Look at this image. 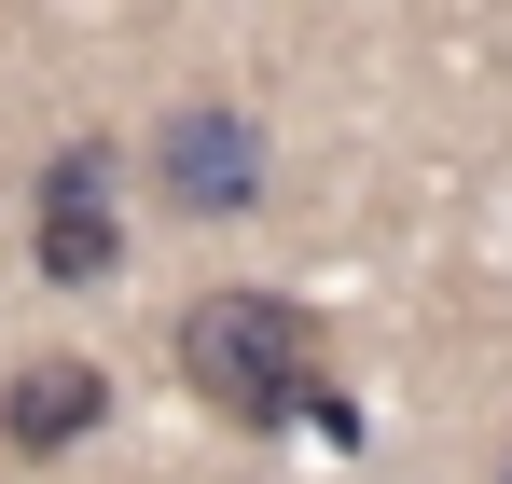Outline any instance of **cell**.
Wrapping results in <instances>:
<instances>
[{"instance_id":"cell-1","label":"cell","mask_w":512,"mask_h":484,"mask_svg":"<svg viewBox=\"0 0 512 484\" xmlns=\"http://www.w3.org/2000/svg\"><path fill=\"white\" fill-rule=\"evenodd\" d=\"M180 388L236 429H291V415L333 402L319 388V319L291 291H194L180 305Z\"/></svg>"},{"instance_id":"cell-2","label":"cell","mask_w":512,"mask_h":484,"mask_svg":"<svg viewBox=\"0 0 512 484\" xmlns=\"http://www.w3.org/2000/svg\"><path fill=\"white\" fill-rule=\"evenodd\" d=\"M277 153H263L250 111H222V97H180L167 125H153V194H167L180 222H250Z\"/></svg>"},{"instance_id":"cell-3","label":"cell","mask_w":512,"mask_h":484,"mask_svg":"<svg viewBox=\"0 0 512 484\" xmlns=\"http://www.w3.org/2000/svg\"><path fill=\"white\" fill-rule=\"evenodd\" d=\"M97 415H111V374L97 360H70V346H42V360H14L0 374V457H70V443H97Z\"/></svg>"},{"instance_id":"cell-4","label":"cell","mask_w":512,"mask_h":484,"mask_svg":"<svg viewBox=\"0 0 512 484\" xmlns=\"http://www.w3.org/2000/svg\"><path fill=\"white\" fill-rule=\"evenodd\" d=\"M28 263H42L56 291H97V277H125V222H111V194H42V222H28Z\"/></svg>"},{"instance_id":"cell-5","label":"cell","mask_w":512,"mask_h":484,"mask_svg":"<svg viewBox=\"0 0 512 484\" xmlns=\"http://www.w3.org/2000/svg\"><path fill=\"white\" fill-rule=\"evenodd\" d=\"M111 166H125V153H111V139H70V153L42 166V194H111Z\"/></svg>"},{"instance_id":"cell-6","label":"cell","mask_w":512,"mask_h":484,"mask_svg":"<svg viewBox=\"0 0 512 484\" xmlns=\"http://www.w3.org/2000/svg\"><path fill=\"white\" fill-rule=\"evenodd\" d=\"M499 484H512V471H499Z\"/></svg>"}]
</instances>
